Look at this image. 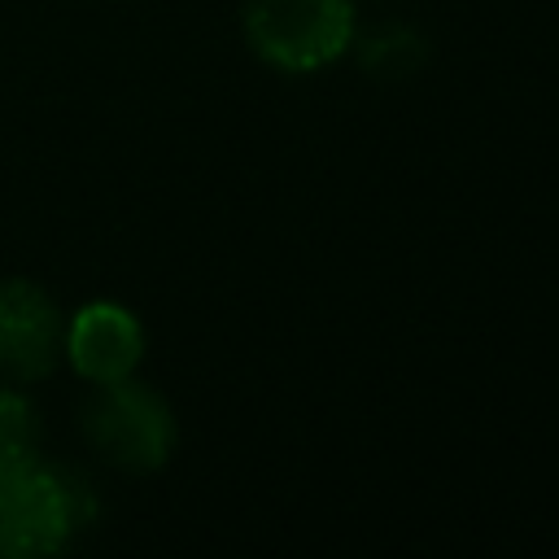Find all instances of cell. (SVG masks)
Listing matches in <instances>:
<instances>
[{
    "label": "cell",
    "instance_id": "1",
    "mask_svg": "<svg viewBox=\"0 0 559 559\" xmlns=\"http://www.w3.org/2000/svg\"><path fill=\"white\" fill-rule=\"evenodd\" d=\"M92 520L96 498L66 467H48L35 459L0 476V555L9 559L52 555Z\"/></svg>",
    "mask_w": 559,
    "mask_h": 559
},
{
    "label": "cell",
    "instance_id": "2",
    "mask_svg": "<svg viewBox=\"0 0 559 559\" xmlns=\"http://www.w3.org/2000/svg\"><path fill=\"white\" fill-rule=\"evenodd\" d=\"M83 432L109 467L131 476H148L166 467L179 441L170 402L157 389L140 384L135 376L96 384V393L83 406Z\"/></svg>",
    "mask_w": 559,
    "mask_h": 559
},
{
    "label": "cell",
    "instance_id": "3",
    "mask_svg": "<svg viewBox=\"0 0 559 559\" xmlns=\"http://www.w3.org/2000/svg\"><path fill=\"white\" fill-rule=\"evenodd\" d=\"M245 39L280 74H314L354 48L349 0H245Z\"/></svg>",
    "mask_w": 559,
    "mask_h": 559
},
{
    "label": "cell",
    "instance_id": "4",
    "mask_svg": "<svg viewBox=\"0 0 559 559\" xmlns=\"http://www.w3.org/2000/svg\"><path fill=\"white\" fill-rule=\"evenodd\" d=\"M61 310L31 280H0V376L39 380L61 354Z\"/></svg>",
    "mask_w": 559,
    "mask_h": 559
},
{
    "label": "cell",
    "instance_id": "5",
    "mask_svg": "<svg viewBox=\"0 0 559 559\" xmlns=\"http://www.w3.org/2000/svg\"><path fill=\"white\" fill-rule=\"evenodd\" d=\"M61 354L87 384L135 376L144 358V328L118 301H87L61 332Z\"/></svg>",
    "mask_w": 559,
    "mask_h": 559
},
{
    "label": "cell",
    "instance_id": "6",
    "mask_svg": "<svg viewBox=\"0 0 559 559\" xmlns=\"http://www.w3.org/2000/svg\"><path fill=\"white\" fill-rule=\"evenodd\" d=\"M358 61L371 79H384V83H397V79H411L424 70L428 61V44L415 26H380L371 31L367 39H358Z\"/></svg>",
    "mask_w": 559,
    "mask_h": 559
},
{
    "label": "cell",
    "instance_id": "7",
    "mask_svg": "<svg viewBox=\"0 0 559 559\" xmlns=\"http://www.w3.org/2000/svg\"><path fill=\"white\" fill-rule=\"evenodd\" d=\"M35 459H39V415L22 393L4 389L0 393V476Z\"/></svg>",
    "mask_w": 559,
    "mask_h": 559
}]
</instances>
